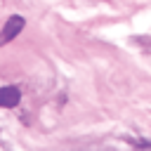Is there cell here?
<instances>
[{
	"label": "cell",
	"instance_id": "1",
	"mask_svg": "<svg viewBox=\"0 0 151 151\" xmlns=\"http://www.w3.org/2000/svg\"><path fill=\"white\" fill-rule=\"evenodd\" d=\"M24 28V17H19V14H12L9 19H7V24L2 26V31H0V45H5V42H9V40H14L17 35H19V31Z\"/></svg>",
	"mask_w": 151,
	"mask_h": 151
},
{
	"label": "cell",
	"instance_id": "2",
	"mask_svg": "<svg viewBox=\"0 0 151 151\" xmlns=\"http://www.w3.org/2000/svg\"><path fill=\"white\" fill-rule=\"evenodd\" d=\"M19 99H21L19 87H14V85H5V87H0V106H2V109H12V106H17Z\"/></svg>",
	"mask_w": 151,
	"mask_h": 151
}]
</instances>
